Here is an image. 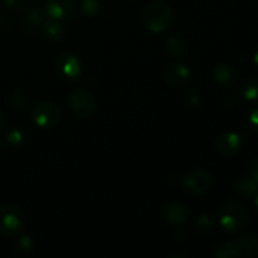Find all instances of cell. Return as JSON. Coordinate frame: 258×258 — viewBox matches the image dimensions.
I'll list each match as a JSON object with an SVG mask.
<instances>
[{"label":"cell","mask_w":258,"mask_h":258,"mask_svg":"<svg viewBox=\"0 0 258 258\" xmlns=\"http://www.w3.org/2000/svg\"><path fill=\"white\" fill-rule=\"evenodd\" d=\"M164 78L171 86H180L190 80V70L183 63H173L165 66L163 71Z\"/></svg>","instance_id":"ba28073f"},{"label":"cell","mask_w":258,"mask_h":258,"mask_svg":"<svg viewBox=\"0 0 258 258\" xmlns=\"http://www.w3.org/2000/svg\"><path fill=\"white\" fill-rule=\"evenodd\" d=\"M75 0H48L45 12L52 19H67L76 13Z\"/></svg>","instance_id":"52a82bcc"},{"label":"cell","mask_w":258,"mask_h":258,"mask_svg":"<svg viewBox=\"0 0 258 258\" xmlns=\"http://www.w3.org/2000/svg\"><path fill=\"white\" fill-rule=\"evenodd\" d=\"M43 33H44V35L49 40L57 42V40H60L64 38L66 29L59 22H57L55 19H50L43 24Z\"/></svg>","instance_id":"9a60e30c"},{"label":"cell","mask_w":258,"mask_h":258,"mask_svg":"<svg viewBox=\"0 0 258 258\" xmlns=\"http://www.w3.org/2000/svg\"><path fill=\"white\" fill-rule=\"evenodd\" d=\"M25 218L22 209L12 203L0 206V233L5 237H14L23 231Z\"/></svg>","instance_id":"3957f363"},{"label":"cell","mask_w":258,"mask_h":258,"mask_svg":"<svg viewBox=\"0 0 258 258\" xmlns=\"http://www.w3.org/2000/svg\"><path fill=\"white\" fill-rule=\"evenodd\" d=\"M236 190L242 198L252 199L258 194V183L251 176H242L236 181Z\"/></svg>","instance_id":"5bb4252c"},{"label":"cell","mask_w":258,"mask_h":258,"mask_svg":"<svg viewBox=\"0 0 258 258\" xmlns=\"http://www.w3.org/2000/svg\"><path fill=\"white\" fill-rule=\"evenodd\" d=\"M184 184L193 193L204 194L212 188V176L203 169H196L184 178Z\"/></svg>","instance_id":"8992f818"},{"label":"cell","mask_w":258,"mask_h":258,"mask_svg":"<svg viewBox=\"0 0 258 258\" xmlns=\"http://www.w3.org/2000/svg\"><path fill=\"white\" fill-rule=\"evenodd\" d=\"M242 139L241 135L233 131H227V133L222 134L217 140V148L221 151L223 155L226 156H233L241 149Z\"/></svg>","instance_id":"9c48e42d"},{"label":"cell","mask_w":258,"mask_h":258,"mask_svg":"<svg viewBox=\"0 0 258 258\" xmlns=\"http://www.w3.org/2000/svg\"><path fill=\"white\" fill-rule=\"evenodd\" d=\"M197 223L199 224V228L201 229H204V231H208V229H211V219H209L207 216H202L201 218L198 219V222H197Z\"/></svg>","instance_id":"cb8c5ba5"},{"label":"cell","mask_w":258,"mask_h":258,"mask_svg":"<svg viewBox=\"0 0 258 258\" xmlns=\"http://www.w3.org/2000/svg\"><path fill=\"white\" fill-rule=\"evenodd\" d=\"M249 123L254 130L258 131V108L252 111L251 115H249Z\"/></svg>","instance_id":"484cf974"},{"label":"cell","mask_w":258,"mask_h":258,"mask_svg":"<svg viewBox=\"0 0 258 258\" xmlns=\"http://www.w3.org/2000/svg\"><path fill=\"white\" fill-rule=\"evenodd\" d=\"M219 223L228 232H238L248 223V212L238 201H227L219 209Z\"/></svg>","instance_id":"7a4b0ae2"},{"label":"cell","mask_w":258,"mask_h":258,"mask_svg":"<svg viewBox=\"0 0 258 258\" xmlns=\"http://www.w3.org/2000/svg\"><path fill=\"white\" fill-rule=\"evenodd\" d=\"M252 178L258 183V158L252 164Z\"/></svg>","instance_id":"4316f807"},{"label":"cell","mask_w":258,"mask_h":258,"mask_svg":"<svg viewBox=\"0 0 258 258\" xmlns=\"http://www.w3.org/2000/svg\"><path fill=\"white\" fill-rule=\"evenodd\" d=\"M236 248L238 257H257L258 256V236L248 233L241 237L236 242Z\"/></svg>","instance_id":"7c38bea8"},{"label":"cell","mask_w":258,"mask_h":258,"mask_svg":"<svg viewBox=\"0 0 258 258\" xmlns=\"http://www.w3.org/2000/svg\"><path fill=\"white\" fill-rule=\"evenodd\" d=\"M140 20L146 29L154 33H161L173 23L174 10L165 2H151L141 10Z\"/></svg>","instance_id":"6da1fadb"},{"label":"cell","mask_w":258,"mask_h":258,"mask_svg":"<svg viewBox=\"0 0 258 258\" xmlns=\"http://www.w3.org/2000/svg\"><path fill=\"white\" fill-rule=\"evenodd\" d=\"M23 139H24V135H23L22 131L18 130V128L10 130L7 135L8 143L12 144V145H19V144L23 141Z\"/></svg>","instance_id":"44dd1931"},{"label":"cell","mask_w":258,"mask_h":258,"mask_svg":"<svg viewBox=\"0 0 258 258\" xmlns=\"http://www.w3.org/2000/svg\"><path fill=\"white\" fill-rule=\"evenodd\" d=\"M4 4L7 7H9L10 9H14V10H19L22 9L23 7V0H3Z\"/></svg>","instance_id":"d4e9b609"},{"label":"cell","mask_w":258,"mask_h":258,"mask_svg":"<svg viewBox=\"0 0 258 258\" xmlns=\"http://www.w3.org/2000/svg\"><path fill=\"white\" fill-rule=\"evenodd\" d=\"M100 10V3L97 0H82L81 2V12L87 17H93Z\"/></svg>","instance_id":"d6986e66"},{"label":"cell","mask_w":258,"mask_h":258,"mask_svg":"<svg viewBox=\"0 0 258 258\" xmlns=\"http://www.w3.org/2000/svg\"><path fill=\"white\" fill-rule=\"evenodd\" d=\"M18 248H19V251L24 252V253H28V252L33 248V242L32 239H30V237L28 236L20 237L19 241H18Z\"/></svg>","instance_id":"603a6c76"},{"label":"cell","mask_w":258,"mask_h":258,"mask_svg":"<svg viewBox=\"0 0 258 258\" xmlns=\"http://www.w3.org/2000/svg\"><path fill=\"white\" fill-rule=\"evenodd\" d=\"M9 103L13 106L14 108H23L25 105V98L22 93L19 92H14L10 95L9 97Z\"/></svg>","instance_id":"7402d4cb"},{"label":"cell","mask_w":258,"mask_h":258,"mask_svg":"<svg viewBox=\"0 0 258 258\" xmlns=\"http://www.w3.org/2000/svg\"><path fill=\"white\" fill-rule=\"evenodd\" d=\"M55 64H57V70L66 77L76 78L81 73L80 60L75 54H71V53H62L58 55Z\"/></svg>","instance_id":"30bf717a"},{"label":"cell","mask_w":258,"mask_h":258,"mask_svg":"<svg viewBox=\"0 0 258 258\" xmlns=\"http://www.w3.org/2000/svg\"><path fill=\"white\" fill-rule=\"evenodd\" d=\"M253 62H254V64L257 66L258 67V50L256 53H254V57H253Z\"/></svg>","instance_id":"83f0119b"},{"label":"cell","mask_w":258,"mask_h":258,"mask_svg":"<svg viewBox=\"0 0 258 258\" xmlns=\"http://www.w3.org/2000/svg\"><path fill=\"white\" fill-rule=\"evenodd\" d=\"M3 123H4V118H3V113H2V111H0V128H2Z\"/></svg>","instance_id":"f1b7e54d"},{"label":"cell","mask_w":258,"mask_h":258,"mask_svg":"<svg viewBox=\"0 0 258 258\" xmlns=\"http://www.w3.org/2000/svg\"><path fill=\"white\" fill-rule=\"evenodd\" d=\"M254 204H256V207L258 208V194L256 197H254Z\"/></svg>","instance_id":"f546056e"},{"label":"cell","mask_w":258,"mask_h":258,"mask_svg":"<svg viewBox=\"0 0 258 258\" xmlns=\"http://www.w3.org/2000/svg\"><path fill=\"white\" fill-rule=\"evenodd\" d=\"M60 108L55 103L39 102L30 110V118L34 122V125L43 128H49L57 125L60 120Z\"/></svg>","instance_id":"5b68a950"},{"label":"cell","mask_w":258,"mask_h":258,"mask_svg":"<svg viewBox=\"0 0 258 258\" xmlns=\"http://www.w3.org/2000/svg\"><path fill=\"white\" fill-rule=\"evenodd\" d=\"M242 95L246 100L258 102V77H248L242 85Z\"/></svg>","instance_id":"e0dca14e"},{"label":"cell","mask_w":258,"mask_h":258,"mask_svg":"<svg viewBox=\"0 0 258 258\" xmlns=\"http://www.w3.org/2000/svg\"><path fill=\"white\" fill-rule=\"evenodd\" d=\"M213 77L219 85L224 86V87H231L236 83L237 73L234 68L228 63H219L214 67Z\"/></svg>","instance_id":"4fadbf2b"},{"label":"cell","mask_w":258,"mask_h":258,"mask_svg":"<svg viewBox=\"0 0 258 258\" xmlns=\"http://www.w3.org/2000/svg\"><path fill=\"white\" fill-rule=\"evenodd\" d=\"M166 50L170 53L173 57H183L186 53V43L179 35H171L165 40Z\"/></svg>","instance_id":"2e32d148"},{"label":"cell","mask_w":258,"mask_h":258,"mask_svg":"<svg viewBox=\"0 0 258 258\" xmlns=\"http://www.w3.org/2000/svg\"><path fill=\"white\" fill-rule=\"evenodd\" d=\"M189 211L183 203L179 202H170L166 204L164 208V216H165L166 222L171 226H181L188 219Z\"/></svg>","instance_id":"8fae6325"},{"label":"cell","mask_w":258,"mask_h":258,"mask_svg":"<svg viewBox=\"0 0 258 258\" xmlns=\"http://www.w3.org/2000/svg\"><path fill=\"white\" fill-rule=\"evenodd\" d=\"M68 107L81 118H87L96 111V100L92 93L85 88H77L68 96Z\"/></svg>","instance_id":"277c9868"},{"label":"cell","mask_w":258,"mask_h":258,"mask_svg":"<svg viewBox=\"0 0 258 258\" xmlns=\"http://www.w3.org/2000/svg\"><path fill=\"white\" fill-rule=\"evenodd\" d=\"M42 13L39 9H30L25 15V23L29 25L30 28H37L42 24Z\"/></svg>","instance_id":"ffe728a7"},{"label":"cell","mask_w":258,"mask_h":258,"mask_svg":"<svg viewBox=\"0 0 258 258\" xmlns=\"http://www.w3.org/2000/svg\"><path fill=\"white\" fill-rule=\"evenodd\" d=\"M214 256L218 258H237L238 253H237L236 243H233V242H223L216 248Z\"/></svg>","instance_id":"ac0fdd59"}]
</instances>
